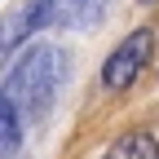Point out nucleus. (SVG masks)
<instances>
[{
    "label": "nucleus",
    "instance_id": "f257e3e1",
    "mask_svg": "<svg viewBox=\"0 0 159 159\" xmlns=\"http://www.w3.org/2000/svg\"><path fill=\"white\" fill-rule=\"evenodd\" d=\"M62 66H66V57H62L57 44H31V49L9 66L5 84H0V97H9L13 111L22 115V119L44 115V111L53 106L57 89H62Z\"/></svg>",
    "mask_w": 159,
    "mask_h": 159
},
{
    "label": "nucleus",
    "instance_id": "f03ea898",
    "mask_svg": "<svg viewBox=\"0 0 159 159\" xmlns=\"http://www.w3.org/2000/svg\"><path fill=\"white\" fill-rule=\"evenodd\" d=\"M150 53H155V31H146V27L128 31V35L111 49V57H106V66H102V84H106L111 93L133 89L137 75L150 66Z\"/></svg>",
    "mask_w": 159,
    "mask_h": 159
},
{
    "label": "nucleus",
    "instance_id": "7ed1b4c3",
    "mask_svg": "<svg viewBox=\"0 0 159 159\" xmlns=\"http://www.w3.org/2000/svg\"><path fill=\"white\" fill-rule=\"evenodd\" d=\"M35 27H93L106 13V0H31Z\"/></svg>",
    "mask_w": 159,
    "mask_h": 159
},
{
    "label": "nucleus",
    "instance_id": "20e7f679",
    "mask_svg": "<svg viewBox=\"0 0 159 159\" xmlns=\"http://www.w3.org/2000/svg\"><path fill=\"white\" fill-rule=\"evenodd\" d=\"M27 35H40V27H35V5H31V0H22V5L0 22V62H5V53H13Z\"/></svg>",
    "mask_w": 159,
    "mask_h": 159
},
{
    "label": "nucleus",
    "instance_id": "39448f33",
    "mask_svg": "<svg viewBox=\"0 0 159 159\" xmlns=\"http://www.w3.org/2000/svg\"><path fill=\"white\" fill-rule=\"evenodd\" d=\"M106 159H159V137L155 133H128L106 150Z\"/></svg>",
    "mask_w": 159,
    "mask_h": 159
},
{
    "label": "nucleus",
    "instance_id": "423d86ee",
    "mask_svg": "<svg viewBox=\"0 0 159 159\" xmlns=\"http://www.w3.org/2000/svg\"><path fill=\"white\" fill-rule=\"evenodd\" d=\"M18 133H22V115L13 111V102H9V97H0V155H5V150H13Z\"/></svg>",
    "mask_w": 159,
    "mask_h": 159
},
{
    "label": "nucleus",
    "instance_id": "0eeeda50",
    "mask_svg": "<svg viewBox=\"0 0 159 159\" xmlns=\"http://www.w3.org/2000/svg\"><path fill=\"white\" fill-rule=\"evenodd\" d=\"M142 5H150V0H142Z\"/></svg>",
    "mask_w": 159,
    "mask_h": 159
}]
</instances>
